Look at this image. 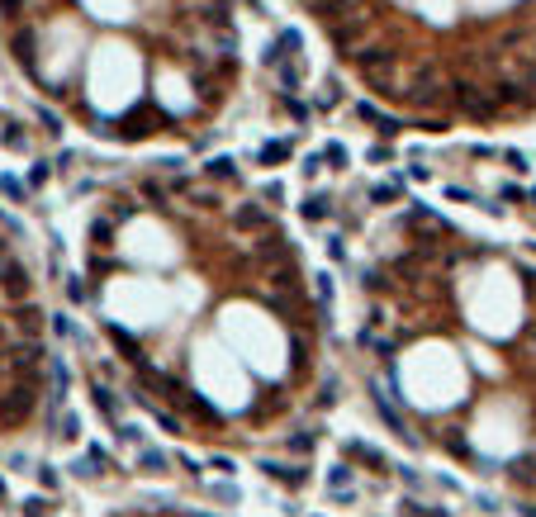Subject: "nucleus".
<instances>
[{
  "instance_id": "obj_1",
  "label": "nucleus",
  "mask_w": 536,
  "mask_h": 517,
  "mask_svg": "<svg viewBox=\"0 0 536 517\" xmlns=\"http://www.w3.org/2000/svg\"><path fill=\"white\" fill-rule=\"evenodd\" d=\"M33 404H38V399H33V384H15V389L0 399V422H5V427H19L29 413H33Z\"/></svg>"
},
{
  "instance_id": "obj_2",
  "label": "nucleus",
  "mask_w": 536,
  "mask_h": 517,
  "mask_svg": "<svg viewBox=\"0 0 536 517\" xmlns=\"http://www.w3.org/2000/svg\"><path fill=\"white\" fill-rule=\"evenodd\" d=\"M38 356H43V352L24 342V347H15V352H10V361H5V366H10V375H15L19 384H33V375H38Z\"/></svg>"
},
{
  "instance_id": "obj_3",
  "label": "nucleus",
  "mask_w": 536,
  "mask_h": 517,
  "mask_svg": "<svg viewBox=\"0 0 536 517\" xmlns=\"http://www.w3.org/2000/svg\"><path fill=\"white\" fill-rule=\"evenodd\" d=\"M29 271L19 266V261H10V266H0V290H5V299H15V304H24L29 299Z\"/></svg>"
},
{
  "instance_id": "obj_4",
  "label": "nucleus",
  "mask_w": 536,
  "mask_h": 517,
  "mask_svg": "<svg viewBox=\"0 0 536 517\" xmlns=\"http://www.w3.org/2000/svg\"><path fill=\"white\" fill-rule=\"evenodd\" d=\"M233 228H238V233L266 228V209H261V204H238V209H233Z\"/></svg>"
},
{
  "instance_id": "obj_5",
  "label": "nucleus",
  "mask_w": 536,
  "mask_h": 517,
  "mask_svg": "<svg viewBox=\"0 0 536 517\" xmlns=\"http://www.w3.org/2000/svg\"><path fill=\"white\" fill-rule=\"evenodd\" d=\"M261 470H266L270 479H280V484H290V489H299V484H304V470H299V465H261Z\"/></svg>"
},
{
  "instance_id": "obj_6",
  "label": "nucleus",
  "mask_w": 536,
  "mask_h": 517,
  "mask_svg": "<svg viewBox=\"0 0 536 517\" xmlns=\"http://www.w3.org/2000/svg\"><path fill=\"white\" fill-rule=\"evenodd\" d=\"M15 327H19V332H29V337H33V332L43 327V313H38L33 304H19V309H15Z\"/></svg>"
},
{
  "instance_id": "obj_7",
  "label": "nucleus",
  "mask_w": 536,
  "mask_h": 517,
  "mask_svg": "<svg viewBox=\"0 0 536 517\" xmlns=\"http://www.w3.org/2000/svg\"><path fill=\"white\" fill-rule=\"evenodd\" d=\"M33 43H38L33 28H19V33H15V57H19L24 67H33Z\"/></svg>"
},
{
  "instance_id": "obj_8",
  "label": "nucleus",
  "mask_w": 536,
  "mask_h": 517,
  "mask_svg": "<svg viewBox=\"0 0 536 517\" xmlns=\"http://www.w3.org/2000/svg\"><path fill=\"white\" fill-rule=\"evenodd\" d=\"M105 332H109V337H114V347H119V352L129 356V361H143V352H138V342H133V337H129V332H119V327H114V323H109Z\"/></svg>"
},
{
  "instance_id": "obj_9",
  "label": "nucleus",
  "mask_w": 536,
  "mask_h": 517,
  "mask_svg": "<svg viewBox=\"0 0 536 517\" xmlns=\"http://www.w3.org/2000/svg\"><path fill=\"white\" fill-rule=\"evenodd\" d=\"M366 33V19H351V24H337V48H351L356 38Z\"/></svg>"
},
{
  "instance_id": "obj_10",
  "label": "nucleus",
  "mask_w": 536,
  "mask_h": 517,
  "mask_svg": "<svg viewBox=\"0 0 536 517\" xmlns=\"http://www.w3.org/2000/svg\"><path fill=\"white\" fill-rule=\"evenodd\" d=\"M299 214H304V218H314V223H318V218H327V199H323V195H314V199H304V204H299Z\"/></svg>"
},
{
  "instance_id": "obj_11",
  "label": "nucleus",
  "mask_w": 536,
  "mask_h": 517,
  "mask_svg": "<svg viewBox=\"0 0 536 517\" xmlns=\"http://www.w3.org/2000/svg\"><path fill=\"white\" fill-rule=\"evenodd\" d=\"M209 176H214V181H228V176H233V157H214V162H209Z\"/></svg>"
},
{
  "instance_id": "obj_12",
  "label": "nucleus",
  "mask_w": 536,
  "mask_h": 517,
  "mask_svg": "<svg viewBox=\"0 0 536 517\" xmlns=\"http://www.w3.org/2000/svg\"><path fill=\"white\" fill-rule=\"evenodd\" d=\"M143 470H147V475H161V470H166V456H161V451H143Z\"/></svg>"
},
{
  "instance_id": "obj_13",
  "label": "nucleus",
  "mask_w": 536,
  "mask_h": 517,
  "mask_svg": "<svg viewBox=\"0 0 536 517\" xmlns=\"http://www.w3.org/2000/svg\"><path fill=\"white\" fill-rule=\"evenodd\" d=\"M0 142H5V147H15V152H19V147H24V133H19V129H15V124H10V129H0Z\"/></svg>"
},
{
  "instance_id": "obj_14",
  "label": "nucleus",
  "mask_w": 536,
  "mask_h": 517,
  "mask_svg": "<svg viewBox=\"0 0 536 517\" xmlns=\"http://www.w3.org/2000/svg\"><path fill=\"white\" fill-rule=\"evenodd\" d=\"M280 157H290V147H285V142H270V147H261V162H280Z\"/></svg>"
},
{
  "instance_id": "obj_15",
  "label": "nucleus",
  "mask_w": 536,
  "mask_h": 517,
  "mask_svg": "<svg viewBox=\"0 0 536 517\" xmlns=\"http://www.w3.org/2000/svg\"><path fill=\"white\" fill-rule=\"evenodd\" d=\"M95 404H100L105 418H114V394H109V389H95Z\"/></svg>"
},
{
  "instance_id": "obj_16",
  "label": "nucleus",
  "mask_w": 536,
  "mask_h": 517,
  "mask_svg": "<svg viewBox=\"0 0 536 517\" xmlns=\"http://www.w3.org/2000/svg\"><path fill=\"white\" fill-rule=\"evenodd\" d=\"M48 176H53V171H48V162H38V166H33V171H29V186H43Z\"/></svg>"
},
{
  "instance_id": "obj_17",
  "label": "nucleus",
  "mask_w": 536,
  "mask_h": 517,
  "mask_svg": "<svg viewBox=\"0 0 536 517\" xmlns=\"http://www.w3.org/2000/svg\"><path fill=\"white\" fill-rule=\"evenodd\" d=\"M0 190L10 195V199H24V186H19V181H5V176H0Z\"/></svg>"
},
{
  "instance_id": "obj_18",
  "label": "nucleus",
  "mask_w": 536,
  "mask_h": 517,
  "mask_svg": "<svg viewBox=\"0 0 536 517\" xmlns=\"http://www.w3.org/2000/svg\"><path fill=\"white\" fill-rule=\"evenodd\" d=\"M109 209H114V218H133V204H129V199H124V195H119V199H114V204H109Z\"/></svg>"
},
{
  "instance_id": "obj_19",
  "label": "nucleus",
  "mask_w": 536,
  "mask_h": 517,
  "mask_svg": "<svg viewBox=\"0 0 536 517\" xmlns=\"http://www.w3.org/2000/svg\"><path fill=\"white\" fill-rule=\"evenodd\" d=\"M119 441H129V446H133V441H143V432H138L133 422H124V427H119Z\"/></svg>"
},
{
  "instance_id": "obj_20",
  "label": "nucleus",
  "mask_w": 536,
  "mask_h": 517,
  "mask_svg": "<svg viewBox=\"0 0 536 517\" xmlns=\"http://www.w3.org/2000/svg\"><path fill=\"white\" fill-rule=\"evenodd\" d=\"M38 479H43V489H57V475H53V465H43V470H38Z\"/></svg>"
},
{
  "instance_id": "obj_21",
  "label": "nucleus",
  "mask_w": 536,
  "mask_h": 517,
  "mask_svg": "<svg viewBox=\"0 0 536 517\" xmlns=\"http://www.w3.org/2000/svg\"><path fill=\"white\" fill-rule=\"evenodd\" d=\"M90 233H95V243H109V233H114V228H109L105 218H100V223H95V228H90Z\"/></svg>"
},
{
  "instance_id": "obj_22",
  "label": "nucleus",
  "mask_w": 536,
  "mask_h": 517,
  "mask_svg": "<svg viewBox=\"0 0 536 517\" xmlns=\"http://www.w3.org/2000/svg\"><path fill=\"white\" fill-rule=\"evenodd\" d=\"M67 299L81 304V299H86V285H76V280H72V285H67Z\"/></svg>"
},
{
  "instance_id": "obj_23",
  "label": "nucleus",
  "mask_w": 536,
  "mask_h": 517,
  "mask_svg": "<svg viewBox=\"0 0 536 517\" xmlns=\"http://www.w3.org/2000/svg\"><path fill=\"white\" fill-rule=\"evenodd\" d=\"M318 299H323V304L332 299V280H327V275H318Z\"/></svg>"
},
{
  "instance_id": "obj_24",
  "label": "nucleus",
  "mask_w": 536,
  "mask_h": 517,
  "mask_svg": "<svg viewBox=\"0 0 536 517\" xmlns=\"http://www.w3.org/2000/svg\"><path fill=\"white\" fill-rule=\"evenodd\" d=\"M19 5H24V0H0V10H10V15H19Z\"/></svg>"
},
{
  "instance_id": "obj_25",
  "label": "nucleus",
  "mask_w": 536,
  "mask_h": 517,
  "mask_svg": "<svg viewBox=\"0 0 536 517\" xmlns=\"http://www.w3.org/2000/svg\"><path fill=\"white\" fill-rule=\"evenodd\" d=\"M527 517H536V508H527Z\"/></svg>"
},
{
  "instance_id": "obj_26",
  "label": "nucleus",
  "mask_w": 536,
  "mask_h": 517,
  "mask_svg": "<svg viewBox=\"0 0 536 517\" xmlns=\"http://www.w3.org/2000/svg\"><path fill=\"white\" fill-rule=\"evenodd\" d=\"M0 498H5V484H0Z\"/></svg>"
},
{
  "instance_id": "obj_27",
  "label": "nucleus",
  "mask_w": 536,
  "mask_h": 517,
  "mask_svg": "<svg viewBox=\"0 0 536 517\" xmlns=\"http://www.w3.org/2000/svg\"><path fill=\"white\" fill-rule=\"evenodd\" d=\"M195 517H204V513H195Z\"/></svg>"
}]
</instances>
